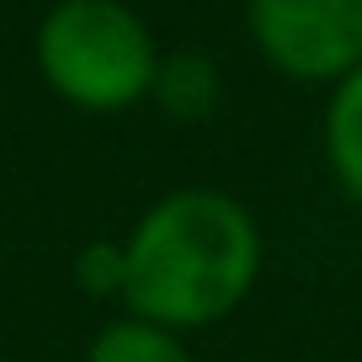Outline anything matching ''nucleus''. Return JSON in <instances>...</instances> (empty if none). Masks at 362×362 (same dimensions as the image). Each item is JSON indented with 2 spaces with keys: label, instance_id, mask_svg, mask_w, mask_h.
<instances>
[{
  "label": "nucleus",
  "instance_id": "20e7f679",
  "mask_svg": "<svg viewBox=\"0 0 362 362\" xmlns=\"http://www.w3.org/2000/svg\"><path fill=\"white\" fill-rule=\"evenodd\" d=\"M325 160L341 192L362 203V64L341 86H330L325 102Z\"/></svg>",
  "mask_w": 362,
  "mask_h": 362
},
{
  "label": "nucleus",
  "instance_id": "f03ea898",
  "mask_svg": "<svg viewBox=\"0 0 362 362\" xmlns=\"http://www.w3.org/2000/svg\"><path fill=\"white\" fill-rule=\"evenodd\" d=\"M43 86L80 112H128L149 102L160 43L123 0H54L33 33Z\"/></svg>",
  "mask_w": 362,
  "mask_h": 362
},
{
  "label": "nucleus",
  "instance_id": "39448f33",
  "mask_svg": "<svg viewBox=\"0 0 362 362\" xmlns=\"http://www.w3.org/2000/svg\"><path fill=\"white\" fill-rule=\"evenodd\" d=\"M176 123H197L214 112L218 102V69L203 54H160L155 69V90H149Z\"/></svg>",
  "mask_w": 362,
  "mask_h": 362
},
{
  "label": "nucleus",
  "instance_id": "7ed1b4c3",
  "mask_svg": "<svg viewBox=\"0 0 362 362\" xmlns=\"http://www.w3.org/2000/svg\"><path fill=\"white\" fill-rule=\"evenodd\" d=\"M245 33L283 80L341 86L362 64V0H245Z\"/></svg>",
  "mask_w": 362,
  "mask_h": 362
},
{
  "label": "nucleus",
  "instance_id": "0eeeda50",
  "mask_svg": "<svg viewBox=\"0 0 362 362\" xmlns=\"http://www.w3.org/2000/svg\"><path fill=\"white\" fill-rule=\"evenodd\" d=\"M75 277L90 288V293H107V298H117V288H123V245H90L86 256H80V267H75Z\"/></svg>",
  "mask_w": 362,
  "mask_h": 362
},
{
  "label": "nucleus",
  "instance_id": "f257e3e1",
  "mask_svg": "<svg viewBox=\"0 0 362 362\" xmlns=\"http://www.w3.org/2000/svg\"><path fill=\"white\" fill-rule=\"evenodd\" d=\"M261 277V224L218 187H176L134 218L123 240V309L160 330L229 320Z\"/></svg>",
  "mask_w": 362,
  "mask_h": 362
},
{
  "label": "nucleus",
  "instance_id": "423d86ee",
  "mask_svg": "<svg viewBox=\"0 0 362 362\" xmlns=\"http://www.w3.org/2000/svg\"><path fill=\"white\" fill-rule=\"evenodd\" d=\"M86 362H192L187 341L176 330H160L149 320H107L86 346Z\"/></svg>",
  "mask_w": 362,
  "mask_h": 362
}]
</instances>
